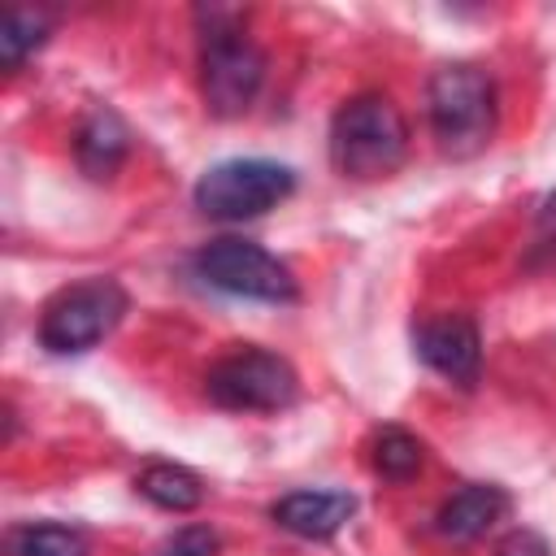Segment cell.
<instances>
[{"mask_svg": "<svg viewBox=\"0 0 556 556\" xmlns=\"http://www.w3.org/2000/svg\"><path fill=\"white\" fill-rule=\"evenodd\" d=\"M135 491H139L148 504L165 508V513H195V508L204 504V482H200V473H191L187 465H169V460L148 465V469L135 478Z\"/></svg>", "mask_w": 556, "mask_h": 556, "instance_id": "obj_12", "label": "cell"}, {"mask_svg": "<svg viewBox=\"0 0 556 556\" xmlns=\"http://www.w3.org/2000/svg\"><path fill=\"white\" fill-rule=\"evenodd\" d=\"M4 552L9 556H87L91 539L78 526H61V521H26L13 526L4 534Z\"/></svg>", "mask_w": 556, "mask_h": 556, "instance_id": "obj_13", "label": "cell"}, {"mask_svg": "<svg viewBox=\"0 0 556 556\" xmlns=\"http://www.w3.org/2000/svg\"><path fill=\"white\" fill-rule=\"evenodd\" d=\"M295 191V174L269 156H235L200 174L195 208L217 222H248L278 208Z\"/></svg>", "mask_w": 556, "mask_h": 556, "instance_id": "obj_4", "label": "cell"}, {"mask_svg": "<svg viewBox=\"0 0 556 556\" xmlns=\"http://www.w3.org/2000/svg\"><path fill=\"white\" fill-rule=\"evenodd\" d=\"M43 39H48V17L39 9H9L4 22H0V61H4V70H17Z\"/></svg>", "mask_w": 556, "mask_h": 556, "instance_id": "obj_15", "label": "cell"}, {"mask_svg": "<svg viewBox=\"0 0 556 556\" xmlns=\"http://www.w3.org/2000/svg\"><path fill=\"white\" fill-rule=\"evenodd\" d=\"M413 343H417V356L434 374H443L447 382H456V387L478 382V374H482V334H478L473 317H465V313L430 317V321L417 326Z\"/></svg>", "mask_w": 556, "mask_h": 556, "instance_id": "obj_8", "label": "cell"}, {"mask_svg": "<svg viewBox=\"0 0 556 556\" xmlns=\"http://www.w3.org/2000/svg\"><path fill=\"white\" fill-rule=\"evenodd\" d=\"M356 513V500L348 491H287L269 504L274 526L300 534V539H330L343 530V521Z\"/></svg>", "mask_w": 556, "mask_h": 556, "instance_id": "obj_9", "label": "cell"}, {"mask_svg": "<svg viewBox=\"0 0 556 556\" xmlns=\"http://www.w3.org/2000/svg\"><path fill=\"white\" fill-rule=\"evenodd\" d=\"M204 395L230 413H278L300 395V374L269 348H235L204 374Z\"/></svg>", "mask_w": 556, "mask_h": 556, "instance_id": "obj_5", "label": "cell"}, {"mask_svg": "<svg viewBox=\"0 0 556 556\" xmlns=\"http://www.w3.org/2000/svg\"><path fill=\"white\" fill-rule=\"evenodd\" d=\"M421 460H426L421 439L408 434L404 426H382V430H374V439H369V465H374L378 478H387V482H408V478L421 473Z\"/></svg>", "mask_w": 556, "mask_h": 556, "instance_id": "obj_14", "label": "cell"}, {"mask_svg": "<svg viewBox=\"0 0 556 556\" xmlns=\"http://www.w3.org/2000/svg\"><path fill=\"white\" fill-rule=\"evenodd\" d=\"M200 91L213 117H243L265 83V56L243 35L239 13L200 9Z\"/></svg>", "mask_w": 556, "mask_h": 556, "instance_id": "obj_2", "label": "cell"}, {"mask_svg": "<svg viewBox=\"0 0 556 556\" xmlns=\"http://www.w3.org/2000/svg\"><path fill=\"white\" fill-rule=\"evenodd\" d=\"M495 556H552V547H547V539L539 530H526L521 526V530H513V534L500 539Z\"/></svg>", "mask_w": 556, "mask_h": 556, "instance_id": "obj_17", "label": "cell"}, {"mask_svg": "<svg viewBox=\"0 0 556 556\" xmlns=\"http://www.w3.org/2000/svg\"><path fill=\"white\" fill-rule=\"evenodd\" d=\"M130 152V130L113 109H96L74 139V156L87 178H113Z\"/></svg>", "mask_w": 556, "mask_h": 556, "instance_id": "obj_11", "label": "cell"}, {"mask_svg": "<svg viewBox=\"0 0 556 556\" xmlns=\"http://www.w3.org/2000/svg\"><path fill=\"white\" fill-rule=\"evenodd\" d=\"M426 109L439 148L456 161L478 156L495 135V83L473 61L439 65L426 83Z\"/></svg>", "mask_w": 556, "mask_h": 556, "instance_id": "obj_3", "label": "cell"}, {"mask_svg": "<svg viewBox=\"0 0 556 556\" xmlns=\"http://www.w3.org/2000/svg\"><path fill=\"white\" fill-rule=\"evenodd\" d=\"M161 556H217V534L208 526H182L165 547Z\"/></svg>", "mask_w": 556, "mask_h": 556, "instance_id": "obj_16", "label": "cell"}, {"mask_svg": "<svg viewBox=\"0 0 556 556\" xmlns=\"http://www.w3.org/2000/svg\"><path fill=\"white\" fill-rule=\"evenodd\" d=\"M126 313V291L113 278H83L56 291L39 313V343L52 356H74L96 348Z\"/></svg>", "mask_w": 556, "mask_h": 556, "instance_id": "obj_6", "label": "cell"}, {"mask_svg": "<svg viewBox=\"0 0 556 556\" xmlns=\"http://www.w3.org/2000/svg\"><path fill=\"white\" fill-rule=\"evenodd\" d=\"M408 156V122L400 104L382 91H361L330 117V165L343 178L369 182L400 169Z\"/></svg>", "mask_w": 556, "mask_h": 556, "instance_id": "obj_1", "label": "cell"}, {"mask_svg": "<svg viewBox=\"0 0 556 556\" xmlns=\"http://www.w3.org/2000/svg\"><path fill=\"white\" fill-rule=\"evenodd\" d=\"M508 513V495L491 482H469L439 508V534L452 543H473L482 539L500 517Z\"/></svg>", "mask_w": 556, "mask_h": 556, "instance_id": "obj_10", "label": "cell"}, {"mask_svg": "<svg viewBox=\"0 0 556 556\" xmlns=\"http://www.w3.org/2000/svg\"><path fill=\"white\" fill-rule=\"evenodd\" d=\"M191 269L213 291H226V295H239V300H261V304L295 300L291 265L278 261L274 252H265L252 239H213L195 252Z\"/></svg>", "mask_w": 556, "mask_h": 556, "instance_id": "obj_7", "label": "cell"}, {"mask_svg": "<svg viewBox=\"0 0 556 556\" xmlns=\"http://www.w3.org/2000/svg\"><path fill=\"white\" fill-rule=\"evenodd\" d=\"M534 256L539 252H547V261H556V195L543 204V213H539V230H534Z\"/></svg>", "mask_w": 556, "mask_h": 556, "instance_id": "obj_18", "label": "cell"}]
</instances>
